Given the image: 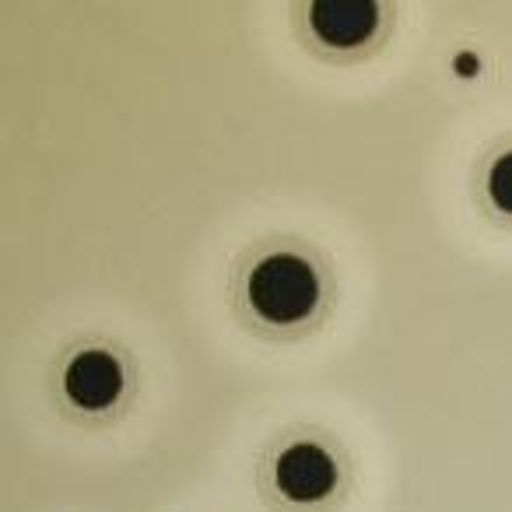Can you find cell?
<instances>
[{"label":"cell","instance_id":"cell-3","mask_svg":"<svg viewBox=\"0 0 512 512\" xmlns=\"http://www.w3.org/2000/svg\"><path fill=\"white\" fill-rule=\"evenodd\" d=\"M64 390L85 411H102V407L116 404L123 390V369L109 351L85 348L71 358L64 372Z\"/></svg>","mask_w":512,"mask_h":512},{"label":"cell","instance_id":"cell-1","mask_svg":"<svg viewBox=\"0 0 512 512\" xmlns=\"http://www.w3.org/2000/svg\"><path fill=\"white\" fill-rule=\"evenodd\" d=\"M246 295L267 323H299L320 302V278L313 264L295 253H271L249 271Z\"/></svg>","mask_w":512,"mask_h":512},{"label":"cell","instance_id":"cell-5","mask_svg":"<svg viewBox=\"0 0 512 512\" xmlns=\"http://www.w3.org/2000/svg\"><path fill=\"white\" fill-rule=\"evenodd\" d=\"M488 197L498 211L512 214V151H502V155L491 162L488 169Z\"/></svg>","mask_w":512,"mask_h":512},{"label":"cell","instance_id":"cell-6","mask_svg":"<svg viewBox=\"0 0 512 512\" xmlns=\"http://www.w3.org/2000/svg\"><path fill=\"white\" fill-rule=\"evenodd\" d=\"M456 74H463V78H474V74H477V57H474V53H460V57H456Z\"/></svg>","mask_w":512,"mask_h":512},{"label":"cell","instance_id":"cell-4","mask_svg":"<svg viewBox=\"0 0 512 512\" xmlns=\"http://www.w3.org/2000/svg\"><path fill=\"white\" fill-rule=\"evenodd\" d=\"M309 25L334 50L362 46L379 25V4L372 0H316L309 8Z\"/></svg>","mask_w":512,"mask_h":512},{"label":"cell","instance_id":"cell-2","mask_svg":"<svg viewBox=\"0 0 512 512\" xmlns=\"http://www.w3.org/2000/svg\"><path fill=\"white\" fill-rule=\"evenodd\" d=\"M274 484L281 495L292 502H320L334 491L337 484V463L330 453L316 442H292L285 453L274 460Z\"/></svg>","mask_w":512,"mask_h":512}]
</instances>
